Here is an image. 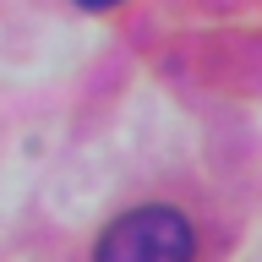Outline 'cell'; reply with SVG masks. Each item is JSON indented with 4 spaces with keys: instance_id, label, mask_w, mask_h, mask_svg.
Returning <instances> with one entry per match:
<instances>
[{
    "instance_id": "cell-1",
    "label": "cell",
    "mask_w": 262,
    "mask_h": 262,
    "mask_svg": "<svg viewBox=\"0 0 262 262\" xmlns=\"http://www.w3.org/2000/svg\"><path fill=\"white\" fill-rule=\"evenodd\" d=\"M196 241L175 208H131L93 246V262H191Z\"/></svg>"
},
{
    "instance_id": "cell-2",
    "label": "cell",
    "mask_w": 262,
    "mask_h": 262,
    "mask_svg": "<svg viewBox=\"0 0 262 262\" xmlns=\"http://www.w3.org/2000/svg\"><path fill=\"white\" fill-rule=\"evenodd\" d=\"M82 11H110V6H120V0H77Z\"/></svg>"
}]
</instances>
